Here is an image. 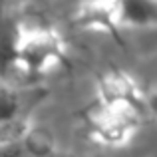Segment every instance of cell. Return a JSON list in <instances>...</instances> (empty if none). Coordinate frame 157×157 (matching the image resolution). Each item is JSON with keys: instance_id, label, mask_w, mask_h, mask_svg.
Here are the masks:
<instances>
[{"instance_id": "cell-1", "label": "cell", "mask_w": 157, "mask_h": 157, "mask_svg": "<svg viewBox=\"0 0 157 157\" xmlns=\"http://www.w3.org/2000/svg\"><path fill=\"white\" fill-rule=\"evenodd\" d=\"M84 26L115 30L157 24V0H92L78 14Z\"/></svg>"}, {"instance_id": "cell-2", "label": "cell", "mask_w": 157, "mask_h": 157, "mask_svg": "<svg viewBox=\"0 0 157 157\" xmlns=\"http://www.w3.org/2000/svg\"><path fill=\"white\" fill-rule=\"evenodd\" d=\"M62 62V42L54 32L46 28L20 26L16 42L14 70L26 74H46L58 68Z\"/></svg>"}, {"instance_id": "cell-3", "label": "cell", "mask_w": 157, "mask_h": 157, "mask_svg": "<svg viewBox=\"0 0 157 157\" xmlns=\"http://www.w3.org/2000/svg\"><path fill=\"white\" fill-rule=\"evenodd\" d=\"M52 141L40 131L26 127L18 135L0 143V157H50Z\"/></svg>"}, {"instance_id": "cell-4", "label": "cell", "mask_w": 157, "mask_h": 157, "mask_svg": "<svg viewBox=\"0 0 157 157\" xmlns=\"http://www.w3.org/2000/svg\"><path fill=\"white\" fill-rule=\"evenodd\" d=\"M30 105V94L8 84H0V125L24 121V111Z\"/></svg>"}, {"instance_id": "cell-5", "label": "cell", "mask_w": 157, "mask_h": 157, "mask_svg": "<svg viewBox=\"0 0 157 157\" xmlns=\"http://www.w3.org/2000/svg\"><path fill=\"white\" fill-rule=\"evenodd\" d=\"M16 14V0H0V16Z\"/></svg>"}, {"instance_id": "cell-6", "label": "cell", "mask_w": 157, "mask_h": 157, "mask_svg": "<svg viewBox=\"0 0 157 157\" xmlns=\"http://www.w3.org/2000/svg\"><path fill=\"white\" fill-rule=\"evenodd\" d=\"M147 105H149V109L157 115V90H155V92H151L149 96H147Z\"/></svg>"}]
</instances>
